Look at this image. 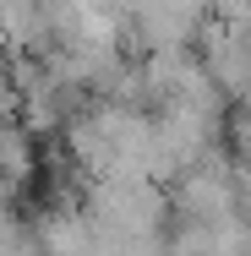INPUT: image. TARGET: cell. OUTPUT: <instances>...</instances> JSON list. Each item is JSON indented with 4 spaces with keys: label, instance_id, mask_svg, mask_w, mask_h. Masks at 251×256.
<instances>
[{
    "label": "cell",
    "instance_id": "6da1fadb",
    "mask_svg": "<svg viewBox=\"0 0 251 256\" xmlns=\"http://www.w3.org/2000/svg\"><path fill=\"white\" fill-rule=\"evenodd\" d=\"M0 174H6V180L33 174V136H28L17 120H0Z\"/></svg>",
    "mask_w": 251,
    "mask_h": 256
}]
</instances>
